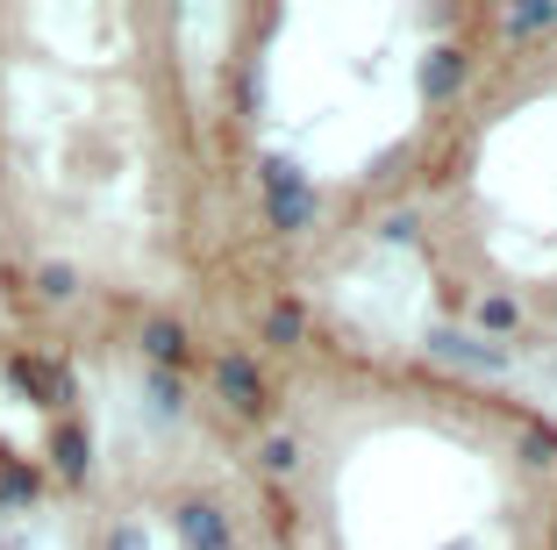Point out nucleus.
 <instances>
[{
  "label": "nucleus",
  "mask_w": 557,
  "mask_h": 550,
  "mask_svg": "<svg viewBox=\"0 0 557 550\" xmlns=\"http://www.w3.org/2000/svg\"><path fill=\"white\" fill-rule=\"evenodd\" d=\"M264 179H272V200H264V208H272V222H278V229H300V222L314 215V194H308V186H300V179L286 172L278 158L264 164Z\"/></svg>",
  "instance_id": "obj_1"
},
{
  "label": "nucleus",
  "mask_w": 557,
  "mask_h": 550,
  "mask_svg": "<svg viewBox=\"0 0 557 550\" xmlns=\"http://www.w3.org/2000/svg\"><path fill=\"white\" fill-rule=\"evenodd\" d=\"M214 387L230 393L236 415H258V407H264V379H258L250 357H222V365H214Z\"/></svg>",
  "instance_id": "obj_2"
},
{
  "label": "nucleus",
  "mask_w": 557,
  "mask_h": 550,
  "mask_svg": "<svg viewBox=\"0 0 557 550\" xmlns=\"http://www.w3.org/2000/svg\"><path fill=\"white\" fill-rule=\"evenodd\" d=\"M180 536L194 550H230V522H222V508H208V501H186L180 508Z\"/></svg>",
  "instance_id": "obj_3"
},
{
  "label": "nucleus",
  "mask_w": 557,
  "mask_h": 550,
  "mask_svg": "<svg viewBox=\"0 0 557 550\" xmlns=\"http://www.w3.org/2000/svg\"><path fill=\"white\" fill-rule=\"evenodd\" d=\"M458 80H465V58L450 44L443 50H429V65H422V86H429V100H450L458 94Z\"/></svg>",
  "instance_id": "obj_4"
},
{
  "label": "nucleus",
  "mask_w": 557,
  "mask_h": 550,
  "mask_svg": "<svg viewBox=\"0 0 557 550\" xmlns=\"http://www.w3.org/2000/svg\"><path fill=\"white\" fill-rule=\"evenodd\" d=\"M429 351L465 357V365H486V372H500V365H508V351H493V343H465V337H429Z\"/></svg>",
  "instance_id": "obj_5"
},
{
  "label": "nucleus",
  "mask_w": 557,
  "mask_h": 550,
  "mask_svg": "<svg viewBox=\"0 0 557 550\" xmlns=\"http://www.w3.org/2000/svg\"><path fill=\"white\" fill-rule=\"evenodd\" d=\"M550 22H557L550 0H543V8H536V0H529V8H508V29L515 36H536V29H550Z\"/></svg>",
  "instance_id": "obj_6"
},
{
  "label": "nucleus",
  "mask_w": 557,
  "mask_h": 550,
  "mask_svg": "<svg viewBox=\"0 0 557 550\" xmlns=\"http://www.w3.org/2000/svg\"><path fill=\"white\" fill-rule=\"evenodd\" d=\"M515 315H522V308H515L508 293H493V301H479V329H515Z\"/></svg>",
  "instance_id": "obj_7"
},
{
  "label": "nucleus",
  "mask_w": 557,
  "mask_h": 550,
  "mask_svg": "<svg viewBox=\"0 0 557 550\" xmlns=\"http://www.w3.org/2000/svg\"><path fill=\"white\" fill-rule=\"evenodd\" d=\"M272 337H278V343L300 337V301H278V308H272Z\"/></svg>",
  "instance_id": "obj_8"
},
{
  "label": "nucleus",
  "mask_w": 557,
  "mask_h": 550,
  "mask_svg": "<svg viewBox=\"0 0 557 550\" xmlns=\"http://www.w3.org/2000/svg\"><path fill=\"white\" fill-rule=\"evenodd\" d=\"M264 465H272V472H286V465H294V443H286V437H272V443H264Z\"/></svg>",
  "instance_id": "obj_9"
}]
</instances>
